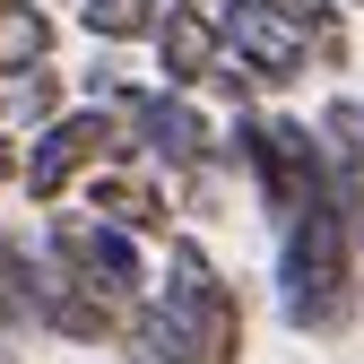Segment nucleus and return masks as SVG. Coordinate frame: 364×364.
I'll list each match as a JSON object with an SVG mask.
<instances>
[{"instance_id": "nucleus-19", "label": "nucleus", "mask_w": 364, "mask_h": 364, "mask_svg": "<svg viewBox=\"0 0 364 364\" xmlns=\"http://www.w3.org/2000/svg\"><path fill=\"white\" fill-rule=\"evenodd\" d=\"M200 9H208V0H200Z\"/></svg>"}, {"instance_id": "nucleus-18", "label": "nucleus", "mask_w": 364, "mask_h": 364, "mask_svg": "<svg viewBox=\"0 0 364 364\" xmlns=\"http://www.w3.org/2000/svg\"><path fill=\"white\" fill-rule=\"evenodd\" d=\"M347 9H364V0H347Z\"/></svg>"}, {"instance_id": "nucleus-8", "label": "nucleus", "mask_w": 364, "mask_h": 364, "mask_svg": "<svg viewBox=\"0 0 364 364\" xmlns=\"http://www.w3.org/2000/svg\"><path fill=\"white\" fill-rule=\"evenodd\" d=\"M78 208H96V217H113V225H130V235H148V243H165L173 235V182L148 165V156H113V165H96L78 182Z\"/></svg>"}, {"instance_id": "nucleus-2", "label": "nucleus", "mask_w": 364, "mask_h": 364, "mask_svg": "<svg viewBox=\"0 0 364 364\" xmlns=\"http://www.w3.org/2000/svg\"><path fill=\"white\" fill-rule=\"evenodd\" d=\"M278 312L295 338H347L364 312V252L330 200V182L278 225Z\"/></svg>"}, {"instance_id": "nucleus-4", "label": "nucleus", "mask_w": 364, "mask_h": 364, "mask_svg": "<svg viewBox=\"0 0 364 364\" xmlns=\"http://www.w3.org/2000/svg\"><path fill=\"white\" fill-rule=\"evenodd\" d=\"M18 269H26V312H35L43 338H70V347H122L130 338V312L139 304H122L113 287L87 278V269H70L53 243H43V225L18 235Z\"/></svg>"}, {"instance_id": "nucleus-5", "label": "nucleus", "mask_w": 364, "mask_h": 364, "mask_svg": "<svg viewBox=\"0 0 364 364\" xmlns=\"http://www.w3.org/2000/svg\"><path fill=\"white\" fill-rule=\"evenodd\" d=\"M35 225H43V243H53L70 269H87V278L113 287L122 304H148V287H156L148 235H130V225H113V217H96V208H70V200L35 208Z\"/></svg>"}, {"instance_id": "nucleus-14", "label": "nucleus", "mask_w": 364, "mask_h": 364, "mask_svg": "<svg viewBox=\"0 0 364 364\" xmlns=\"http://www.w3.org/2000/svg\"><path fill=\"white\" fill-rule=\"evenodd\" d=\"M156 18H165V0H78L87 43H148Z\"/></svg>"}, {"instance_id": "nucleus-1", "label": "nucleus", "mask_w": 364, "mask_h": 364, "mask_svg": "<svg viewBox=\"0 0 364 364\" xmlns=\"http://www.w3.org/2000/svg\"><path fill=\"white\" fill-rule=\"evenodd\" d=\"M122 355L130 364H243V295L191 235H165L156 287L130 312Z\"/></svg>"}, {"instance_id": "nucleus-9", "label": "nucleus", "mask_w": 364, "mask_h": 364, "mask_svg": "<svg viewBox=\"0 0 364 364\" xmlns=\"http://www.w3.org/2000/svg\"><path fill=\"white\" fill-rule=\"evenodd\" d=\"M156 53V78L165 87H191V96H208V78L225 61V35H217V9H200V0H165V18L148 35Z\"/></svg>"}, {"instance_id": "nucleus-16", "label": "nucleus", "mask_w": 364, "mask_h": 364, "mask_svg": "<svg viewBox=\"0 0 364 364\" xmlns=\"http://www.w3.org/2000/svg\"><path fill=\"white\" fill-rule=\"evenodd\" d=\"M18 182V130H0V191Z\"/></svg>"}, {"instance_id": "nucleus-3", "label": "nucleus", "mask_w": 364, "mask_h": 364, "mask_svg": "<svg viewBox=\"0 0 364 364\" xmlns=\"http://www.w3.org/2000/svg\"><path fill=\"white\" fill-rule=\"evenodd\" d=\"M113 156H139V139H130V122L113 105H61L43 130H26V148H18V182H26V200L35 208H53V200H78V182L113 165Z\"/></svg>"}, {"instance_id": "nucleus-10", "label": "nucleus", "mask_w": 364, "mask_h": 364, "mask_svg": "<svg viewBox=\"0 0 364 364\" xmlns=\"http://www.w3.org/2000/svg\"><path fill=\"white\" fill-rule=\"evenodd\" d=\"M312 130H321V156H330V200L364 252V96H330Z\"/></svg>"}, {"instance_id": "nucleus-17", "label": "nucleus", "mask_w": 364, "mask_h": 364, "mask_svg": "<svg viewBox=\"0 0 364 364\" xmlns=\"http://www.w3.org/2000/svg\"><path fill=\"white\" fill-rule=\"evenodd\" d=\"M0 364H26V355H18V338H0Z\"/></svg>"}, {"instance_id": "nucleus-13", "label": "nucleus", "mask_w": 364, "mask_h": 364, "mask_svg": "<svg viewBox=\"0 0 364 364\" xmlns=\"http://www.w3.org/2000/svg\"><path fill=\"white\" fill-rule=\"evenodd\" d=\"M287 26H304V43H312V61L321 70H338L347 61V0H269Z\"/></svg>"}, {"instance_id": "nucleus-7", "label": "nucleus", "mask_w": 364, "mask_h": 364, "mask_svg": "<svg viewBox=\"0 0 364 364\" xmlns=\"http://www.w3.org/2000/svg\"><path fill=\"white\" fill-rule=\"evenodd\" d=\"M208 9H217L225 53L260 78V96H278V87H295L304 70H321V61H312V43H304V26H287L269 0H208Z\"/></svg>"}, {"instance_id": "nucleus-11", "label": "nucleus", "mask_w": 364, "mask_h": 364, "mask_svg": "<svg viewBox=\"0 0 364 364\" xmlns=\"http://www.w3.org/2000/svg\"><path fill=\"white\" fill-rule=\"evenodd\" d=\"M61 70L53 61H26V70H0V105H9V130H43L61 113Z\"/></svg>"}, {"instance_id": "nucleus-12", "label": "nucleus", "mask_w": 364, "mask_h": 364, "mask_svg": "<svg viewBox=\"0 0 364 364\" xmlns=\"http://www.w3.org/2000/svg\"><path fill=\"white\" fill-rule=\"evenodd\" d=\"M53 9H35V0H0V70H26V61H53Z\"/></svg>"}, {"instance_id": "nucleus-15", "label": "nucleus", "mask_w": 364, "mask_h": 364, "mask_svg": "<svg viewBox=\"0 0 364 364\" xmlns=\"http://www.w3.org/2000/svg\"><path fill=\"white\" fill-rule=\"evenodd\" d=\"M35 312H26V269H18V235L0 225V338H26Z\"/></svg>"}, {"instance_id": "nucleus-6", "label": "nucleus", "mask_w": 364, "mask_h": 364, "mask_svg": "<svg viewBox=\"0 0 364 364\" xmlns=\"http://www.w3.org/2000/svg\"><path fill=\"white\" fill-rule=\"evenodd\" d=\"M130 139H139V156L173 182V173H200V165H217V122L200 113V96L191 87H139V105H130Z\"/></svg>"}]
</instances>
